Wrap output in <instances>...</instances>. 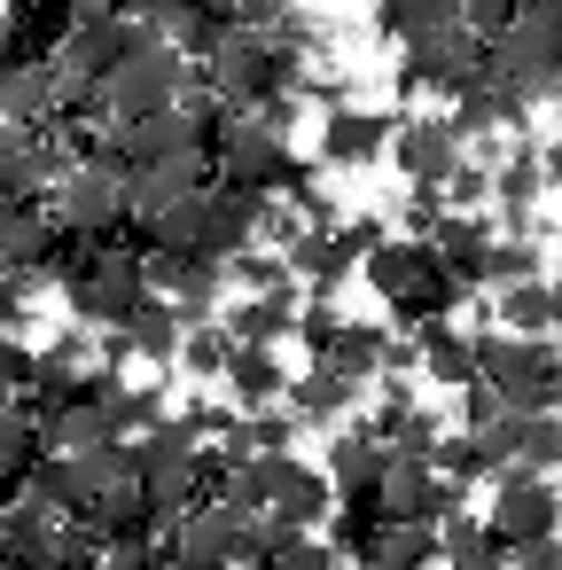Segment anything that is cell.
<instances>
[{"label":"cell","mask_w":562,"mask_h":570,"mask_svg":"<svg viewBox=\"0 0 562 570\" xmlns=\"http://www.w3.org/2000/svg\"><path fill=\"white\" fill-rule=\"evenodd\" d=\"M484 87L507 95L515 110H531V102H546L562 87V0H531L507 32H492Z\"/></svg>","instance_id":"6da1fadb"},{"label":"cell","mask_w":562,"mask_h":570,"mask_svg":"<svg viewBox=\"0 0 562 570\" xmlns=\"http://www.w3.org/2000/svg\"><path fill=\"white\" fill-rule=\"evenodd\" d=\"M476 383H492L515 414H562V344L476 328Z\"/></svg>","instance_id":"7a4b0ae2"},{"label":"cell","mask_w":562,"mask_h":570,"mask_svg":"<svg viewBox=\"0 0 562 570\" xmlns=\"http://www.w3.org/2000/svg\"><path fill=\"white\" fill-rule=\"evenodd\" d=\"M188 95V56L172 48V40H157L149 24H141V48L102 79V126H134V118H157V110H172Z\"/></svg>","instance_id":"3957f363"},{"label":"cell","mask_w":562,"mask_h":570,"mask_svg":"<svg viewBox=\"0 0 562 570\" xmlns=\"http://www.w3.org/2000/svg\"><path fill=\"white\" fill-rule=\"evenodd\" d=\"M149 305V250H95L71 274V313L79 328H126Z\"/></svg>","instance_id":"277c9868"},{"label":"cell","mask_w":562,"mask_h":570,"mask_svg":"<svg viewBox=\"0 0 562 570\" xmlns=\"http://www.w3.org/2000/svg\"><path fill=\"white\" fill-rule=\"evenodd\" d=\"M56 227L71 243H102L126 227V165L118 157H79L56 180Z\"/></svg>","instance_id":"5b68a950"},{"label":"cell","mask_w":562,"mask_h":570,"mask_svg":"<svg viewBox=\"0 0 562 570\" xmlns=\"http://www.w3.org/2000/svg\"><path fill=\"white\" fill-rule=\"evenodd\" d=\"M172 547L188 562H219V570H258L266 562V515H243L227 500H196L172 531Z\"/></svg>","instance_id":"8992f818"},{"label":"cell","mask_w":562,"mask_h":570,"mask_svg":"<svg viewBox=\"0 0 562 570\" xmlns=\"http://www.w3.org/2000/svg\"><path fill=\"white\" fill-rule=\"evenodd\" d=\"M507 554L515 547H531V539H554L562 531V492L539 476V469H523V461H500L492 469V523H484Z\"/></svg>","instance_id":"52a82bcc"},{"label":"cell","mask_w":562,"mask_h":570,"mask_svg":"<svg viewBox=\"0 0 562 570\" xmlns=\"http://www.w3.org/2000/svg\"><path fill=\"white\" fill-rule=\"evenodd\" d=\"M484 56H492V40L476 24H453L437 40H414L406 63H398V95H469L484 79Z\"/></svg>","instance_id":"ba28073f"},{"label":"cell","mask_w":562,"mask_h":570,"mask_svg":"<svg viewBox=\"0 0 562 570\" xmlns=\"http://www.w3.org/2000/svg\"><path fill=\"white\" fill-rule=\"evenodd\" d=\"M391 165L406 173V188L445 196V180L469 165V141L453 134V118H398V134H391Z\"/></svg>","instance_id":"9c48e42d"},{"label":"cell","mask_w":562,"mask_h":570,"mask_svg":"<svg viewBox=\"0 0 562 570\" xmlns=\"http://www.w3.org/2000/svg\"><path fill=\"white\" fill-rule=\"evenodd\" d=\"M211 157H165V165H134L126 173V219L134 227H157L172 204H188V196H204L211 180Z\"/></svg>","instance_id":"30bf717a"},{"label":"cell","mask_w":562,"mask_h":570,"mask_svg":"<svg viewBox=\"0 0 562 570\" xmlns=\"http://www.w3.org/2000/svg\"><path fill=\"white\" fill-rule=\"evenodd\" d=\"M383 508H391V523H445L461 508V484H445L430 461L391 453L383 461Z\"/></svg>","instance_id":"8fae6325"},{"label":"cell","mask_w":562,"mask_h":570,"mask_svg":"<svg viewBox=\"0 0 562 570\" xmlns=\"http://www.w3.org/2000/svg\"><path fill=\"white\" fill-rule=\"evenodd\" d=\"M63 110V87L48 63H0V134H40L56 126Z\"/></svg>","instance_id":"7c38bea8"},{"label":"cell","mask_w":562,"mask_h":570,"mask_svg":"<svg viewBox=\"0 0 562 570\" xmlns=\"http://www.w3.org/2000/svg\"><path fill=\"white\" fill-rule=\"evenodd\" d=\"M391 118L383 110H328V126H321V165H344V173H367V165H383L391 157Z\"/></svg>","instance_id":"4fadbf2b"},{"label":"cell","mask_w":562,"mask_h":570,"mask_svg":"<svg viewBox=\"0 0 562 570\" xmlns=\"http://www.w3.org/2000/svg\"><path fill=\"white\" fill-rule=\"evenodd\" d=\"M313 367H336L344 383H383L391 367H414V352H398L383 321H344V336H336L328 360H313Z\"/></svg>","instance_id":"5bb4252c"},{"label":"cell","mask_w":562,"mask_h":570,"mask_svg":"<svg viewBox=\"0 0 562 570\" xmlns=\"http://www.w3.org/2000/svg\"><path fill=\"white\" fill-rule=\"evenodd\" d=\"M328 508H336V484H328L321 469H305V461L282 453V469H274V500H266V531H313Z\"/></svg>","instance_id":"9a60e30c"},{"label":"cell","mask_w":562,"mask_h":570,"mask_svg":"<svg viewBox=\"0 0 562 570\" xmlns=\"http://www.w3.org/2000/svg\"><path fill=\"white\" fill-rule=\"evenodd\" d=\"M266 212H274V196H250V188H211V235H204V250H211L219 266H227V258H243V250H258Z\"/></svg>","instance_id":"2e32d148"},{"label":"cell","mask_w":562,"mask_h":570,"mask_svg":"<svg viewBox=\"0 0 562 570\" xmlns=\"http://www.w3.org/2000/svg\"><path fill=\"white\" fill-rule=\"evenodd\" d=\"M219 328H227L243 352H282V336H297V289H258V297H235Z\"/></svg>","instance_id":"e0dca14e"},{"label":"cell","mask_w":562,"mask_h":570,"mask_svg":"<svg viewBox=\"0 0 562 570\" xmlns=\"http://www.w3.org/2000/svg\"><path fill=\"white\" fill-rule=\"evenodd\" d=\"M461 297H469V289H461V282L445 274V258L430 250V266H422V274H414V282H406L398 297H391V321L422 336V328H437V321H453V313H461Z\"/></svg>","instance_id":"ac0fdd59"},{"label":"cell","mask_w":562,"mask_h":570,"mask_svg":"<svg viewBox=\"0 0 562 570\" xmlns=\"http://www.w3.org/2000/svg\"><path fill=\"white\" fill-rule=\"evenodd\" d=\"M492 445V461H523V469H562V414H515L507 406V422L484 438Z\"/></svg>","instance_id":"d6986e66"},{"label":"cell","mask_w":562,"mask_h":570,"mask_svg":"<svg viewBox=\"0 0 562 570\" xmlns=\"http://www.w3.org/2000/svg\"><path fill=\"white\" fill-rule=\"evenodd\" d=\"M539 196H546V165H539V149H515L507 165H492V204H500V227H507V235H531Z\"/></svg>","instance_id":"ffe728a7"},{"label":"cell","mask_w":562,"mask_h":570,"mask_svg":"<svg viewBox=\"0 0 562 570\" xmlns=\"http://www.w3.org/2000/svg\"><path fill=\"white\" fill-rule=\"evenodd\" d=\"M492 243H500V235H492V227H484L476 212H445V227H437V243H430V250L445 258V274H453L461 289H484V266H492Z\"/></svg>","instance_id":"44dd1931"},{"label":"cell","mask_w":562,"mask_h":570,"mask_svg":"<svg viewBox=\"0 0 562 570\" xmlns=\"http://www.w3.org/2000/svg\"><path fill=\"white\" fill-rule=\"evenodd\" d=\"M414 367H422L430 383H445V391H469V383H476V336H461L453 321H437V328L414 336Z\"/></svg>","instance_id":"7402d4cb"},{"label":"cell","mask_w":562,"mask_h":570,"mask_svg":"<svg viewBox=\"0 0 562 570\" xmlns=\"http://www.w3.org/2000/svg\"><path fill=\"white\" fill-rule=\"evenodd\" d=\"M430 562H445L437 554V523H383L359 547V570H430Z\"/></svg>","instance_id":"603a6c76"},{"label":"cell","mask_w":562,"mask_h":570,"mask_svg":"<svg viewBox=\"0 0 562 570\" xmlns=\"http://www.w3.org/2000/svg\"><path fill=\"white\" fill-rule=\"evenodd\" d=\"M219 383L235 391V406H243V414H266V406H282V399H289V375H282V352H235Z\"/></svg>","instance_id":"cb8c5ba5"},{"label":"cell","mask_w":562,"mask_h":570,"mask_svg":"<svg viewBox=\"0 0 562 570\" xmlns=\"http://www.w3.org/2000/svg\"><path fill=\"white\" fill-rule=\"evenodd\" d=\"M40 445L56 453V461H71V453H95V445H110V422H102V406L79 391L71 406H56V414H40Z\"/></svg>","instance_id":"d4e9b609"},{"label":"cell","mask_w":562,"mask_h":570,"mask_svg":"<svg viewBox=\"0 0 562 570\" xmlns=\"http://www.w3.org/2000/svg\"><path fill=\"white\" fill-rule=\"evenodd\" d=\"M352 399H359V383H344L336 367H305V375H289V414L297 422H344L352 414Z\"/></svg>","instance_id":"484cf974"},{"label":"cell","mask_w":562,"mask_h":570,"mask_svg":"<svg viewBox=\"0 0 562 570\" xmlns=\"http://www.w3.org/2000/svg\"><path fill=\"white\" fill-rule=\"evenodd\" d=\"M375 24L414 48V40H437V32L469 24V17H461V0H375Z\"/></svg>","instance_id":"4316f807"},{"label":"cell","mask_w":562,"mask_h":570,"mask_svg":"<svg viewBox=\"0 0 562 570\" xmlns=\"http://www.w3.org/2000/svg\"><path fill=\"white\" fill-rule=\"evenodd\" d=\"M118 344H126V360H180L188 328H180V313H172L165 297H149V305L118 328Z\"/></svg>","instance_id":"83f0119b"},{"label":"cell","mask_w":562,"mask_h":570,"mask_svg":"<svg viewBox=\"0 0 562 570\" xmlns=\"http://www.w3.org/2000/svg\"><path fill=\"white\" fill-rule=\"evenodd\" d=\"M383 461H391V445H375L367 430H336V445H328V476H336L344 492L383 484Z\"/></svg>","instance_id":"f1b7e54d"},{"label":"cell","mask_w":562,"mask_h":570,"mask_svg":"<svg viewBox=\"0 0 562 570\" xmlns=\"http://www.w3.org/2000/svg\"><path fill=\"white\" fill-rule=\"evenodd\" d=\"M422 266H430V243H406V235H391L383 250H367V266H359V274H367V289L391 305V297H398V289L422 274Z\"/></svg>","instance_id":"f546056e"},{"label":"cell","mask_w":562,"mask_h":570,"mask_svg":"<svg viewBox=\"0 0 562 570\" xmlns=\"http://www.w3.org/2000/svg\"><path fill=\"white\" fill-rule=\"evenodd\" d=\"M492 313H500L507 336H554V289H546V282H515V289H500Z\"/></svg>","instance_id":"4dcf8cb0"},{"label":"cell","mask_w":562,"mask_h":570,"mask_svg":"<svg viewBox=\"0 0 562 570\" xmlns=\"http://www.w3.org/2000/svg\"><path fill=\"white\" fill-rule=\"evenodd\" d=\"M40 453V414L32 406H0V484H24Z\"/></svg>","instance_id":"1f68e13d"},{"label":"cell","mask_w":562,"mask_h":570,"mask_svg":"<svg viewBox=\"0 0 562 570\" xmlns=\"http://www.w3.org/2000/svg\"><path fill=\"white\" fill-rule=\"evenodd\" d=\"M204 235H211V188L188 196V204H172V212L149 227V250H204Z\"/></svg>","instance_id":"d6a6232c"},{"label":"cell","mask_w":562,"mask_h":570,"mask_svg":"<svg viewBox=\"0 0 562 570\" xmlns=\"http://www.w3.org/2000/svg\"><path fill=\"white\" fill-rule=\"evenodd\" d=\"M430 469H437L445 484H469V476H492L500 461H492V445H484V438H469V430H445V438H437V453H430Z\"/></svg>","instance_id":"836d02e7"},{"label":"cell","mask_w":562,"mask_h":570,"mask_svg":"<svg viewBox=\"0 0 562 570\" xmlns=\"http://www.w3.org/2000/svg\"><path fill=\"white\" fill-rule=\"evenodd\" d=\"M266 562L274 570H344V554L313 531H266Z\"/></svg>","instance_id":"e575fe53"},{"label":"cell","mask_w":562,"mask_h":570,"mask_svg":"<svg viewBox=\"0 0 562 570\" xmlns=\"http://www.w3.org/2000/svg\"><path fill=\"white\" fill-rule=\"evenodd\" d=\"M515 282H539V235H500L492 243L484 289H515Z\"/></svg>","instance_id":"d590c367"},{"label":"cell","mask_w":562,"mask_h":570,"mask_svg":"<svg viewBox=\"0 0 562 570\" xmlns=\"http://www.w3.org/2000/svg\"><path fill=\"white\" fill-rule=\"evenodd\" d=\"M235 352H243V344H235V336H227V328L211 321V328H188V344H180V367H188L196 383H219Z\"/></svg>","instance_id":"8d00e7d4"},{"label":"cell","mask_w":562,"mask_h":570,"mask_svg":"<svg viewBox=\"0 0 562 570\" xmlns=\"http://www.w3.org/2000/svg\"><path fill=\"white\" fill-rule=\"evenodd\" d=\"M227 282H243L250 297H258V289H297L289 258H282V250H266V243H258V250H243V258H227Z\"/></svg>","instance_id":"74e56055"},{"label":"cell","mask_w":562,"mask_h":570,"mask_svg":"<svg viewBox=\"0 0 562 570\" xmlns=\"http://www.w3.org/2000/svg\"><path fill=\"white\" fill-rule=\"evenodd\" d=\"M344 336V313H336V297L328 289H313L305 305H297V344L313 352V360H328V344Z\"/></svg>","instance_id":"f35d334b"},{"label":"cell","mask_w":562,"mask_h":570,"mask_svg":"<svg viewBox=\"0 0 562 570\" xmlns=\"http://www.w3.org/2000/svg\"><path fill=\"white\" fill-rule=\"evenodd\" d=\"M500 422H507V399H500L492 383H469V391H461V422H453V430H469V438H492Z\"/></svg>","instance_id":"ab89813d"},{"label":"cell","mask_w":562,"mask_h":570,"mask_svg":"<svg viewBox=\"0 0 562 570\" xmlns=\"http://www.w3.org/2000/svg\"><path fill=\"white\" fill-rule=\"evenodd\" d=\"M445 570H515V554H507L492 531H476L469 547H445Z\"/></svg>","instance_id":"60d3db41"},{"label":"cell","mask_w":562,"mask_h":570,"mask_svg":"<svg viewBox=\"0 0 562 570\" xmlns=\"http://www.w3.org/2000/svg\"><path fill=\"white\" fill-rule=\"evenodd\" d=\"M476 204H492V165H461L445 180V212H476Z\"/></svg>","instance_id":"b9f144b4"},{"label":"cell","mask_w":562,"mask_h":570,"mask_svg":"<svg viewBox=\"0 0 562 570\" xmlns=\"http://www.w3.org/2000/svg\"><path fill=\"white\" fill-rule=\"evenodd\" d=\"M523 9H531V0H461V17H469V24H476L484 40H492V32H507V24H515Z\"/></svg>","instance_id":"7bdbcfd3"},{"label":"cell","mask_w":562,"mask_h":570,"mask_svg":"<svg viewBox=\"0 0 562 570\" xmlns=\"http://www.w3.org/2000/svg\"><path fill=\"white\" fill-rule=\"evenodd\" d=\"M336 243H344V258H352V266H367V250H383L391 235H383V219H344V227H336Z\"/></svg>","instance_id":"ee69618b"},{"label":"cell","mask_w":562,"mask_h":570,"mask_svg":"<svg viewBox=\"0 0 562 570\" xmlns=\"http://www.w3.org/2000/svg\"><path fill=\"white\" fill-rule=\"evenodd\" d=\"M250 430H258V453H289L297 414H289V406H266V414H250Z\"/></svg>","instance_id":"f6af8a7d"},{"label":"cell","mask_w":562,"mask_h":570,"mask_svg":"<svg viewBox=\"0 0 562 570\" xmlns=\"http://www.w3.org/2000/svg\"><path fill=\"white\" fill-rule=\"evenodd\" d=\"M437 227H445V196H422V188H414V204H406V235H414V243H437Z\"/></svg>","instance_id":"bcb514c9"},{"label":"cell","mask_w":562,"mask_h":570,"mask_svg":"<svg viewBox=\"0 0 562 570\" xmlns=\"http://www.w3.org/2000/svg\"><path fill=\"white\" fill-rule=\"evenodd\" d=\"M24 375H32V352H24L9 328H0V391H9V383H24Z\"/></svg>","instance_id":"7dc6e473"},{"label":"cell","mask_w":562,"mask_h":570,"mask_svg":"<svg viewBox=\"0 0 562 570\" xmlns=\"http://www.w3.org/2000/svg\"><path fill=\"white\" fill-rule=\"evenodd\" d=\"M515 570H562V539H531V547H515Z\"/></svg>","instance_id":"c3c4849f"},{"label":"cell","mask_w":562,"mask_h":570,"mask_svg":"<svg viewBox=\"0 0 562 570\" xmlns=\"http://www.w3.org/2000/svg\"><path fill=\"white\" fill-rule=\"evenodd\" d=\"M539 165H546V188H562V149H539Z\"/></svg>","instance_id":"681fc988"},{"label":"cell","mask_w":562,"mask_h":570,"mask_svg":"<svg viewBox=\"0 0 562 570\" xmlns=\"http://www.w3.org/2000/svg\"><path fill=\"white\" fill-rule=\"evenodd\" d=\"M17 204H24V196H17V188H9V173H0V219H9V212H17Z\"/></svg>","instance_id":"f907efd6"},{"label":"cell","mask_w":562,"mask_h":570,"mask_svg":"<svg viewBox=\"0 0 562 570\" xmlns=\"http://www.w3.org/2000/svg\"><path fill=\"white\" fill-rule=\"evenodd\" d=\"M165 570H219V562H188V554H165Z\"/></svg>","instance_id":"816d5d0a"},{"label":"cell","mask_w":562,"mask_h":570,"mask_svg":"<svg viewBox=\"0 0 562 570\" xmlns=\"http://www.w3.org/2000/svg\"><path fill=\"white\" fill-rule=\"evenodd\" d=\"M0 406H9V391H0Z\"/></svg>","instance_id":"f5cc1de1"}]
</instances>
